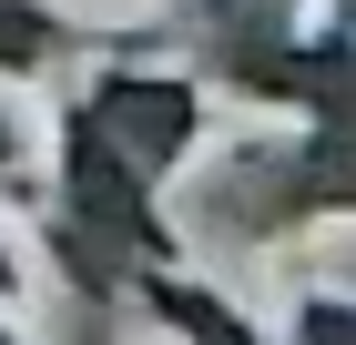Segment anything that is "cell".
I'll return each instance as SVG.
<instances>
[{
    "mask_svg": "<svg viewBox=\"0 0 356 345\" xmlns=\"http://www.w3.org/2000/svg\"><path fill=\"white\" fill-rule=\"evenodd\" d=\"M305 345H356V305H316L305 315Z\"/></svg>",
    "mask_w": 356,
    "mask_h": 345,
    "instance_id": "cell-1",
    "label": "cell"
}]
</instances>
